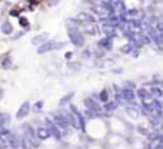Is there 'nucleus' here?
<instances>
[{
  "label": "nucleus",
  "instance_id": "1",
  "mask_svg": "<svg viewBox=\"0 0 163 149\" xmlns=\"http://www.w3.org/2000/svg\"><path fill=\"white\" fill-rule=\"evenodd\" d=\"M64 43L63 42H56V40H50V42H45L40 47L37 49V53H46V52H50V50H56V49H60L63 47Z\"/></svg>",
  "mask_w": 163,
  "mask_h": 149
},
{
  "label": "nucleus",
  "instance_id": "2",
  "mask_svg": "<svg viewBox=\"0 0 163 149\" xmlns=\"http://www.w3.org/2000/svg\"><path fill=\"white\" fill-rule=\"evenodd\" d=\"M69 37H70V40H72V43L75 46H83V43H84V37H83V34L80 33L79 30L76 29H70L69 30Z\"/></svg>",
  "mask_w": 163,
  "mask_h": 149
},
{
  "label": "nucleus",
  "instance_id": "3",
  "mask_svg": "<svg viewBox=\"0 0 163 149\" xmlns=\"http://www.w3.org/2000/svg\"><path fill=\"white\" fill-rule=\"evenodd\" d=\"M26 139L32 143V146H39V142H37V138H36V132L30 126H26Z\"/></svg>",
  "mask_w": 163,
  "mask_h": 149
},
{
  "label": "nucleus",
  "instance_id": "4",
  "mask_svg": "<svg viewBox=\"0 0 163 149\" xmlns=\"http://www.w3.org/2000/svg\"><path fill=\"white\" fill-rule=\"evenodd\" d=\"M46 123H47V132H49V135L54 136L56 139H60L62 135H60V131H59L57 126H56V125H54L52 120H49V119H46Z\"/></svg>",
  "mask_w": 163,
  "mask_h": 149
},
{
  "label": "nucleus",
  "instance_id": "5",
  "mask_svg": "<svg viewBox=\"0 0 163 149\" xmlns=\"http://www.w3.org/2000/svg\"><path fill=\"white\" fill-rule=\"evenodd\" d=\"M75 20L79 22L80 25L84 23V22H86V23H93V22H95V17H93L92 14H89V13H79Z\"/></svg>",
  "mask_w": 163,
  "mask_h": 149
},
{
  "label": "nucleus",
  "instance_id": "6",
  "mask_svg": "<svg viewBox=\"0 0 163 149\" xmlns=\"http://www.w3.org/2000/svg\"><path fill=\"white\" fill-rule=\"evenodd\" d=\"M29 112H30V103H29V102H23L21 106H20V109H19V112H17L16 118H17V119H23Z\"/></svg>",
  "mask_w": 163,
  "mask_h": 149
},
{
  "label": "nucleus",
  "instance_id": "7",
  "mask_svg": "<svg viewBox=\"0 0 163 149\" xmlns=\"http://www.w3.org/2000/svg\"><path fill=\"white\" fill-rule=\"evenodd\" d=\"M92 10L95 13H97V14H100V16H105V14H109V7L107 4H95V6H92Z\"/></svg>",
  "mask_w": 163,
  "mask_h": 149
},
{
  "label": "nucleus",
  "instance_id": "8",
  "mask_svg": "<svg viewBox=\"0 0 163 149\" xmlns=\"http://www.w3.org/2000/svg\"><path fill=\"white\" fill-rule=\"evenodd\" d=\"M54 120H56V126H60V128H67V120L64 119V116L62 115V113H60V115H56L54 116Z\"/></svg>",
  "mask_w": 163,
  "mask_h": 149
},
{
  "label": "nucleus",
  "instance_id": "9",
  "mask_svg": "<svg viewBox=\"0 0 163 149\" xmlns=\"http://www.w3.org/2000/svg\"><path fill=\"white\" fill-rule=\"evenodd\" d=\"M84 103H86V106H87V109H89L87 112H99V111H100L99 105H97L95 100H92V99H86Z\"/></svg>",
  "mask_w": 163,
  "mask_h": 149
},
{
  "label": "nucleus",
  "instance_id": "10",
  "mask_svg": "<svg viewBox=\"0 0 163 149\" xmlns=\"http://www.w3.org/2000/svg\"><path fill=\"white\" fill-rule=\"evenodd\" d=\"M114 29H116V25H114V23H105V25L102 26V30H103L106 34H112L113 32H114Z\"/></svg>",
  "mask_w": 163,
  "mask_h": 149
},
{
  "label": "nucleus",
  "instance_id": "11",
  "mask_svg": "<svg viewBox=\"0 0 163 149\" xmlns=\"http://www.w3.org/2000/svg\"><path fill=\"white\" fill-rule=\"evenodd\" d=\"M122 98L125 100H129V102H132V100L134 99V93L132 92V89H125V91L122 92Z\"/></svg>",
  "mask_w": 163,
  "mask_h": 149
},
{
  "label": "nucleus",
  "instance_id": "12",
  "mask_svg": "<svg viewBox=\"0 0 163 149\" xmlns=\"http://www.w3.org/2000/svg\"><path fill=\"white\" fill-rule=\"evenodd\" d=\"M36 136H37L39 139H47L50 135H49L46 128H39L37 131H36Z\"/></svg>",
  "mask_w": 163,
  "mask_h": 149
},
{
  "label": "nucleus",
  "instance_id": "13",
  "mask_svg": "<svg viewBox=\"0 0 163 149\" xmlns=\"http://www.w3.org/2000/svg\"><path fill=\"white\" fill-rule=\"evenodd\" d=\"M10 122V115L9 113H3L0 115V129L2 128H6V125Z\"/></svg>",
  "mask_w": 163,
  "mask_h": 149
},
{
  "label": "nucleus",
  "instance_id": "14",
  "mask_svg": "<svg viewBox=\"0 0 163 149\" xmlns=\"http://www.w3.org/2000/svg\"><path fill=\"white\" fill-rule=\"evenodd\" d=\"M2 32L4 34H10L13 32V26L9 23V22H4L3 25H2Z\"/></svg>",
  "mask_w": 163,
  "mask_h": 149
},
{
  "label": "nucleus",
  "instance_id": "15",
  "mask_svg": "<svg viewBox=\"0 0 163 149\" xmlns=\"http://www.w3.org/2000/svg\"><path fill=\"white\" fill-rule=\"evenodd\" d=\"M73 96H75V93H73V92H69L67 95H64V96L62 98V99L59 100V105H60V106H63V105H66L67 102H69V100H70L72 98H73Z\"/></svg>",
  "mask_w": 163,
  "mask_h": 149
},
{
  "label": "nucleus",
  "instance_id": "16",
  "mask_svg": "<svg viewBox=\"0 0 163 149\" xmlns=\"http://www.w3.org/2000/svg\"><path fill=\"white\" fill-rule=\"evenodd\" d=\"M7 136H9V142H7V143H10L13 149H17V148H19V141H17V138L13 136V135H10V133H9Z\"/></svg>",
  "mask_w": 163,
  "mask_h": 149
},
{
  "label": "nucleus",
  "instance_id": "17",
  "mask_svg": "<svg viewBox=\"0 0 163 149\" xmlns=\"http://www.w3.org/2000/svg\"><path fill=\"white\" fill-rule=\"evenodd\" d=\"M46 39H47V34H40V36L34 37L33 40H32V43H33V45H40V43H45Z\"/></svg>",
  "mask_w": 163,
  "mask_h": 149
},
{
  "label": "nucleus",
  "instance_id": "18",
  "mask_svg": "<svg viewBox=\"0 0 163 149\" xmlns=\"http://www.w3.org/2000/svg\"><path fill=\"white\" fill-rule=\"evenodd\" d=\"M99 43H100V46H105L106 49H110V47H112V39H110V37H105V39H102Z\"/></svg>",
  "mask_w": 163,
  "mask_h": 149
},
{
  "label": "nucleus",
  "instance_id": "19",
  "mask_svg": "<svg viewBox=\"0 0 163 149\" xmlns=\"http://www.w3.org/2000/svg\"><path fill=\"white\" fill-rule=\"evenodd\" d=\"M138 95H139V98H142L143 100H146V99H149V98H150V93H149V92H146L145 89H139Z\"/></svg>",
  "mask_w": 163,
  "mask_h": 149
},
{
  "label": "nucleus",
  "instance_id": "20",
  "mask_svg": "<svg viewBox=\"0 0 163 149\" xmlns=\"http://www.w3.org/2000/svg\"><path fill=\"white\" fill-rule=\"evenodd\" d=\"M152 93H153L156 98H160V96L163 95V92H162L160 87H152V89H150V95H152Z\"/></svg>",
  "mask_w": 163,
  "mask_h": 149
},
{
  "label": "nucleus",
  "instance_id": "21",
  "mask_svg": "<svg viewBox=\"0 0 163 149\" xmlns=\"http://www.w3.org/2000/svg\"><path fill=\"white\" fill-rule=\"evenodd\" d=\"M21 149H32V143H30L26 138L21 139Z\"/></svg>",
  "mask_w": 163,
  "mask_h": 149
},
{
  "label": "nucleus",
  "instance_id": "22",
  "mask_svg": "<svg viewBox=\"0 0 163 149\" xmlns=\"http://www.w3.org/2000/svg\"><path fill=\"white\" fill-rule=\"evenodd\" d=\"M7 148H9L7 141H6L3 136H0V149H7Z\"/></svg>",
  "mask_w": 163,
  "mask_h": 149
},
{
  "label": "nucleus",
  "instance_id": "23",
  "mask_svg": "<svg viewBox=\"0 0 163 149\" xmlns=\"http://www.w3.org/2000/svg\"><path fill=\"white\" fill-rule=\"evenodd\" d=\"M100 100H102V102H107V100H109V93H107V91H102L100 92Z\"/></svg>",
  "mask_w": 163,
  "mask_h": 149
},
{
  "label": "nucleus",
  "instance_id": "24",
  "mask_svg": "<svg viewBox=\"0 0 163 149\" xmlns=\"http://www.w3.org/2000/svg\"><path fill=\"white\" fill-rule=\"evenodd\" d=\"M116 106H117V103H114V102H110V103H107L105 106V111L110 112V111H113V109H116Z\"/></svg>",
  "mask_w": 163,
  "mask_h": 149
},
{
  "label": "nucleus",
  "instance_id": "25",
  "mask_svg": "<svg viewBox=\"0 0 163 149\" xmlns=\"http://www.w3.org/2000/svg\"><path fill=\"white\" fill-rule=\"evenodd\" d=\"M19 23H20L21 27H27V26H29V20H27L26 17H20V19H19Z\"/></svg>",
  "mask_w": 163,
  "mask_h": 149
},
{
  "label": "nucleus",
  "instance_id": "26",
  "mask_svg": "<svg viewBox=\"0 0 163 149\" xmlns=\"http://www.w3.org/2000/svg\"><path fill=\"white\" fill-rule=\"evenodd\" d=\"M122 52H126V53H127V52H132V46H130V45L123 46V49H122Z\"/></svg>",
  "mask_w": 163,
  "mask_h": 149
},
{
  "label": "nucleus",
  "instance_id": "27",
  "mask_svg": "<svg viewBox=\"0 0 163 149\" xmlns=\"http://www.w3.org/2000/svg\"><path fill=\"white\" fill-rule=\"evenodd\" d=\"M60 0H47V3L50 4V6H54V4H57Z\"/></svg>",
  "mask_w": 163,
  "mask_h": 149
},
{
  "label": "nucleus",
  "instance_id": "28",
  "mask_svg": "<svg viewBox=\"0 0 163 149\" xmlns=\"http://www.w3.org/2000/svg\"><path fill=\"white\" fill-rule=\"evenodd\" d=\"M42 106H43V102H37V103L34 105V109L37 111V109H42Z\"/></svg>",
  "mask_w": 163,
  "mask_h": 149
},
{
  "label": "nucleus",
  "instance_id": "29",
  "mask_svg": "<svg viewBox=\"0 0 163 149\" xmlns=\"http://www.w3.org/2000/svg\"><path fill=\"white\" fill-rule=\"evenodd\" d=\"M3 66H4V67H9V66H10V59H9V58L3 62Z\"/></svg>",
  "mask_w": 163,
  "mask_h": 149
},
{
  "label": "nucleus",
  "instance_id": "30",
  "mask_svg": "<svg viewBox=\"0 0 163 149\" xmlns=\"http://www.w3.org/2000/svg\"><path fill=\"white\" fill-rule=\"evenodd\" d=\"M10 14H12V16H19V10H17V9H13L12 12H10Z\"/></svg>",
  "mask_w": 163,
  "mask_h": 149
},
{
  "label": "nucleus",
  "instance_id": "31",
  "mask_svg": "<svg viewBox=\"0 0 163 149\" xmlns=\"http://www.w3.org/2000/svg\"><path fill=\"white\" fill-rule=\"evenodd\" d=\"M72 56H73V53H70V52H69V53H66V58H67V59H70Z\"/></svg>",
  "mask_w": 163,
  "mask_h": 149
},
{
  "label": "nucleus",
  "instance_id": "32",
  "mask_svg": "<svg viewBox=\"0 0 163 149\" xmlns=\"http://www.w3.org/2000/svg\"><path fill=\"white\" fill-rule=\"evenodd\" d=\"M3 95H4V92H3V89H0V99L3 98Z\"/></svg>",
  "mask_w": 163,
  "mask_h": 149
},
{
  "label": "nucleus",
  "instance_id": "33",
  "mask_svg": "<svg viewBox=\"0 0 163 149\" xmlns=\"http://www.w3.org/2000/svg\"><path fill=\"white\" fill-rule=\"evenodd\" d=\"M30 3H37V2H36V0H29Z\"/></svg>",
  "mask_w": 163,
  "mask_h": 149
}]
</instances>
